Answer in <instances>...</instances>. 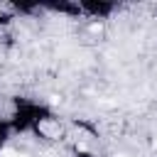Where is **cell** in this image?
<instances>
[{"label": "cell", "instance_id": "3", "mask_svg": "<svg viewBox=\"0 0 157 157\" xmlns=\"http://www.w3.org/2000/svg\"><path fill=\"white\" fill-rule=\"evenodd\" d=\"M118 157H128V155H118Z\"/></svg>", "mask_w": 157, "mask_h": 157}, {"label": "cell", "instance_id": "2", "mask_svg": "<svg viewBox=\"0 0 157 157\" xmlns=\"http://www.w3.org/2000/svg\"><path fill=\"white\" fill-rule=\"evenodd\" d=\"M0 157H27V155H22V152H17V150H12V147H5V150L0 152Z\"/></svg>", "mask_w": 157, "mask_h": 157}, {"label": "cell", "instance_id": "1", "mask_svg": "<svg viewBox=\"0 0 157 157\" xmlns=\"http://www.w3.org/2000/svg\"><path fill=\"white\" fill-rule=\"evenodd\" d=\"M39 132H44L47 137H59L61 135V128H59V123L44 120V123H39Z\"/></svg>", "mask_w": 157, "mask_h": 157}]
</instances>
